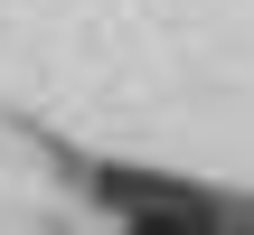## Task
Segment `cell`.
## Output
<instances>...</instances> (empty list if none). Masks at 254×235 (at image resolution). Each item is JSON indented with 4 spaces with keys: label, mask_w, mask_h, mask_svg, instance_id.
<instances>
[{
    "label": "cell",
    "mask_w": 254,
    "mask_h": 235,
    "mask_svg": "<svg viewBox=\"0 0 254 235\" xmlns=\"http://www.w3.org/2000/svg\"><path fill=\"white\" fill-rule=\"evenodd\" d=\"M123 235H207V226H189V217H132Z\"/></svg>",
    "instance_id": "obj_1"
}]
</instances>
